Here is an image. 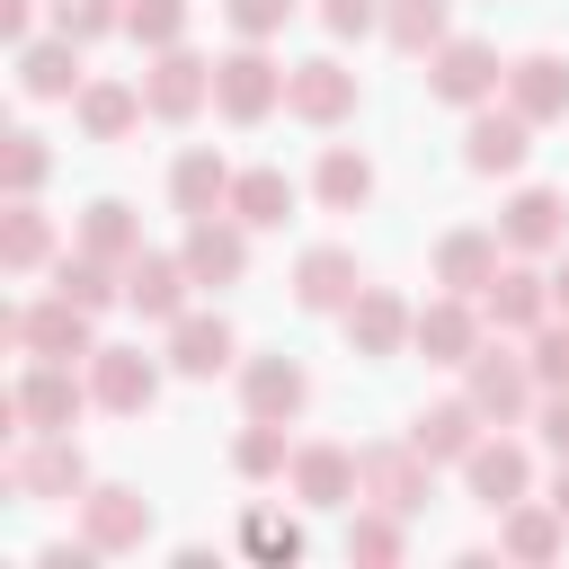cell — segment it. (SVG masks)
Segmentation results:
<instances>
[{"instance_id": "cell-1", "label": "cell", "mask_w": 569, "mask_h": 569, "mask_svg": "<svg viewBox=\"0 0 569 569\" xmlns=\"http://www.w3.org/2000/svg\"><path fill=\"white\" fill-rule=\"evenodd\" d=\"M98 311H80L71 293H44V302H9L0 311V347L9 356H44V365H89L98 356Z\"/></svg>"}, {"instance_id": "cell-2", "label": "cell", "mask_w": 569, "mask_h": 569, "mask_svg": "<svg viewBox=\"0 0 569 569\" xmlns=\"http://www.w3.org/2000/svg\"><path fill=\"white\" fill-rule=\"evenodd\" d=\"M80 373H89V365H80ZM80 373H71V365L27 356V373H18V382H9V400H0V427H9V436H71V427H80V409L98 400Z\"/></svg>"}, {"instance_id": "cell-3", "label": "cell", "mask_w": 569, "mask_h": 569, "mask_svg": "<svg viewBox=\"0 0 569 569\" xmlns=\"http://www.w3.org/2000/svg\"><path fill=\"white\" fill-rule=\"evenodd\" d=\"M0 480H9L18 507H53V498H80L89 489V453H80V436H9Z\"/></svg>"}, {"instance_id": "cell-4", "label": "cell", "mask_w": 569, "mask_h": 569, "mask_svg": "<svg viewBox=\"0 0 569 569\" xmlns=\"http://www.w3.org/2000/svg\"><path fill=\"white\" fill-rule=\"evenodd\" d=\"M284 80H293V62H276L267 44H231L222 62H213V107L231 116V124H267L276 107H284Z\"/></svg>"}, {"instance_id": "cell-5", "label": "cell", "mask_w": 569, "mask_h": 569, "mask_svg": "<svg viewBox=\"0 0 569 569\" xmlns=\"http://www.w3.org/2000/svg\"><path fill=\"white\" fill-rule=\"evenodd\" d=\"M462 391H471V409H480L489 427H516V418H533V400H542L525 347H507V338H489V347L462 365Z\"/></svg>"}, {"instance_id": "cell-6", "label": "cell", "mask_w": 569, "mask_h": 569, "mask_svg": "<svg viewBox=\"0 0 569 569\" xmlns=\"http://www.w3.org/2000/svg\"><path fill=\"white\" fill-rule=\"evenodd\" d=\"M284 489H293V507H311V516H338V507H356V498H365V453H356V445H329V436H311V445H293V471H284Z\"/></svg>"}, {"instance_id": "cell-7", "label": "cell", "mask_w": 569, "mask_h": 569, "mask_svg": "<svg viewBox=\"0 0 569 569\" xmlns=\"http://www.w3.org/2000/svg\"><path fill=\"white\" fill-rule=\"evenodd\" d=\"M142 107H151L160 124H196V116L213 107V62H204L196 44H160L151 71H142Z\"/></svg>"}, {"instance_id": "cell-8", "label": "cell", "mask_w": 569, "mask_h": 569, "mask_svg": "<svg viewBox=\"0 0 569 569\" xmlns=\"http://www.w3.org/2000/svg\"><path fill=\"white\" fill-rule=\"evenodd\" d=\"M427 89H436L445 107H489V98L507 89V62H498V44H480V36H445V44L427 53Z\"/></svg>"}, {"instance_id": "cell-9", "label": "cell", "mask_w": 569, "mask_h": 569, "mask_svg": "<svg viewBox=\"0 0 569 569\" xmlns=\"http://www.w3.org/2000/svg\"><path fill=\"white\" fill-rule=\"evenodd\" d=\"M71 507H80V533L98 542V560H116V551H142V542H151V498H142V489H124V480H89Z\"/></svg>"}, {"instance_id": "cell-10", "label": "cell", "mask_w": 569, "mask_h": 569, "mask_svg": "<svg viewBox=\"0 0 569 569\" xmlns=\"http://www.w3.org/2000/svg\"><path fill=\"white\" fill-rule=\"evenodd\" d=\"M471 302H480V320H489L498 338H533V329L551 320V276H542V267H525V258H507Z\"/></svg>"}, {"instance_id": "cell-11", "label": "cell", "mask_w": 569, "mask_h": 569, "mask_svg": "<svg viewBox=\"0 0 569 569\" xmlns=\"http://www.w3.org/2000/svg\"><path fill=\"white\" fill-rule=\"evenodd\" d=\"M462 489H471V507H516V498H533V445H516V436H480L462 462Z\"/></svg>"}, {"instance_id": "cell-12", "label": "cell", "mask_w": 569, "mask_h": 569, "mask_svg": "<svg viewBox=\"0 0 569 569\" xmlns=\"http://www.w3.org/2000/svg\"><path fill=\"white\" fill-rule=\"evenodd\" d=\"M356 98H365V89H356V71H347L338 53H311V62H293V80H284V116H293V124H320V133L347 124Z\"/></svg>"}, {"instance_id": "cell-13", "label": "cell", "mask_w": 569, "mask_h": 569, "mask_svg": "<svg viewBox=\"0 0 569 569\" xmlns=\"http://www.w3.org/2000/svg\"><path fill=\"white\" fill-rule=\"evenodd\" d=\"M525 151H533V116H516V107H471V124H462V169L471 178H516L525 169Z\"/></svg>"}, {"instance_id": "cell-14", "label": "cell", "mask_w": 569, "mask_h": 569, "mask_svg": "<svg viewBox=\"0 0 569 569\" xmlns=\"http://www.w3.org/2000/svg\"><path fill=\"white\" fill-rule=\"evenodd\" d=\"M187 293H196V267H187L178 249H133V258H124V311H133V320H160V329H169V320L187 311Z\"/></svg>"}, {"instance_id": "cell-15", "label": "cell", "mask_w": 569, "mask_h": 569, "mask_svg": "<svg viewBox=\"0 0 569 569\" xmlns=\"http://www.w3.org/2000/svg\"><path fill=\"white\" fill-rule=\"evenodd\" d=\"M409 347H418L427 365H471V356L489 347V320H480V302H471V293H436V302H418Z\"/></svg>"}, {"instance_id": "cell-16", "label": "cell", "mask_w": 569, "mask_h": 569, "mask_svg": "<svg viewBox=\"0 0 569 569\" xmlns=\"http://www.w3.org/2000/svg\"><path fill=\"white\" fill-rule=\"evenodd\" d=\"M178 258L196 267V284H240L249 276V222L240 213H187Z\"/></svg>"}, {"instance_id": "cell-17", "label": "cell", "mask_w": 569, "mask_h": 569, "mask_svg": "<svg viewBox=\"0 0 569 569\" xmlns=\"http://www.w3.org/2000/svg\"><path fill=\"white\" fill-rule=\"evenodd\" d=\"M356 293H365V267H356L347 240H311V249L293 258V302H302V311H329V320H338Z\"/></svg>"}, {"instance_id": "cell-18", "label": "cell", "mask_w": 569, "mask_h": 569, "mask_svg": "<svg viewBox=\"0 0 569 569\" xmlns=\"http://www.w3.org/2000/svg\"><path fill=\"white\" fill-rule=\"evenodd\" d=\"M231 365H240V329H231L222 311H178V320H169V373L213 382V373H231Z\"/></svg>"}, {"instance_id": "cell-19", "label": "cell", "mask_w": 569, "mask_h": 569, "mask_svg": "<svg viewBox=\"0 0 569 569\" xmlns=\"http://www.w3.org/2000/svg\"><path fill=\"white\" fill-rule=\"evenodd\" d=\"M89 391H98L107 418H142V409L160 400V356H142V347H98V356H89Z\"/></svg>"}, {"instance_id": "cell-20", "label": "cell", "mask_w": 569, "mask_h": 569, "mask_svg": "<svg viewBox=\"0 0 569 569\" xmlns=\"http://www.w3.org/2000/svg\"><path fill=\"white\" fill-rule=\"evenodd\" d=\"M80 53H89V44H80V36H62V27H53V36H27V44H18V89H27L36 107L80 98V80H89V62H80Z\"/></svg>"}, {"instance_id": "cell-21", "label": "cell", "mask_w": 569, "mask_h": 569, "mask_svg": "<svg viewBox=\"0 0 569 569\" xmlns=\"http://www.w3.org/2000/svg\"><path fill=\"white\" fill-rule=\"evenodd\" d=\"M498 240H507L516 258L560 249V240H569V196H560V187H516V196L498 204Z\"/></svg>"}, {"instance_id": "cell-22", "label": "cell", "mask_w": 569, "mask_h": 569, "mask_svg": "<svg viewBox=\"0 0 569 569\" xmlns=\"http://www.w3.org/2000/svg\"><path fill=\"white\" fill-rule=\"evenodd\" d=\"M427 480H436V462L400 436V445H365V498L373 507H391V516H418L427 507Z\"/></svg>"}, {"instance_id": "cell-23", "label": "cell", "mask_w": 569, "mask_h": 569, "mask_svg": "<svg viewBox=\"0 0 569 569\" xmlns=\"http://www.w3.org/2000/svg\"><path fill=\"white\" fill-rule=\"evenodd\" d=\"M498 267H507L498 222H453V231L436 240V284H445V293H480Z\"/></svg>"}, {"instance_id": "cell-24", "label": "cell", "mask_w": 569, "mask_h": 569, "mask_svg": "<svg viewBox=\"0 0 569 569\" xmlns=\"http://www.w3.org/2000/svg\"><path fill=\"white\" fill-rule=\"evenodd\" d=\"M240 409L293 427V418L311 409V373H302L293 356H240Z\"/></svg>"}, {"instance_id": "cell-25", "label": "cell", "mask_w": 569, "mask_h": 569, "mask_svg": "<svg viewBox=\"0 0 569 569\" xmlns=\"http://www.w3.org/2000/svg\"><path fill=\"white\" fill-rule=\"evenodd\" d=\"M338 320H347V347H356V356H400V347H409V329H418V311H409L391 284H365Z\"/></svg>"}, {"instance_id": "cell-26", "label": "cell", "mask_w": 569, "mask_h": 569, "mask_svg": "<svg viewBox=\"0 0 569 569\" xmlns=\"http://www.w3.org/2000/svg\"><path fill=\"white\" fill-rule=\"evenodd\" d=\"M142 116H151L142 107V80H80V98H71V124L89 142H124Z\"/></svg>"}, {"instance_id": "cell-27", "label": "cell", "mask_w": 569, "mask_h": 569, "mask_svg": "<svg viewBox=\"0 0 569 569\" xmlns=\"http://www.w3.org/2000/svg\"><path fill=\"white\" fill-rule=\"evenodd\" d=\"M231 178H240V169H231L213 142H187V151L169 160V204H178V213H222V204H231Z\"/></svg>"}, {"instance_id": "cell-28", "label": "cell", "mask_w": 569, "mask_h": 569, "mask_svg": "<svg viewBox=\"0 0 569 569\" xmlns=\"http://www.w3.org/2000/svg\"><path fill=\"white\" fill-rule=\"evenodd\" d=\"M498 551L507 560H560L569 551V516L551 498H516V507H498Z\"/></svg>"}, {"instance_id": "cell-29", "label": "cell", "mask_w": 569, "mask_h": 569, "mask_svg": "<svg viewBox=\"0 0 569 569\" xmlns=\"http://www.w3.org/2000/svg\"><path fill=\"white\" fill-rule=\"evenodd\" d=\"M507 107L533 116V124H560L569 116V62L560 53H516L507 62Z\"/></svg>"}, {"instance_id": "cell-30", "label": "cell", "mask_w": 569, "mask_h": 569, "mask_svg": "<svg viewBox=\"0 0 569 569\" xmlns=\"http://www.w3.org/2000/svg\"><path fill=\"white\" fill-rule=\"evenodd\" d=\"M480 427H489V418H480L471 391H462V400H427V409L409 418V445H418L427 462H462V453L480 445Z\"/></svg>"}, {"instance_id": "cell-31", "label": "cell", "mask_w": 569, "mask_h": 569, "mask_svg": "<svg viewBox=\"0 0 569 569\" xmlns=\"http://www.w3.org/2000/svg\"><path fill=\"white\" fill-rule=\"evenodd\" d=\"M62 249H53V213L36 204V196H9V213H0V267L9 276H36V267H53Z\"/></svg>"}, {"instance_id": "cell-32", "label": "cell", "mask_w": 569, "mask_h": 569, "mask_svg": "<svg viewBox=\"0 0 569 569\" xmlns=\"http://www.w3.org/2000/svg\"><path fill=\"white\" fill-rule=\"evenodd\" d=\"M311 196H320L329 213H356V204H373V160H365L356 142H329V151H320V169H311Z\"/></svg>"}, {"instance_id": "cell-33", "label": "cell", "mask_w": 569, "mask_h": 569, "mask_svg": "<svg viewBox=\"0 0 569 569\" xmlns=\"http://www.w3.org/2000/svg\"><path fill=\"white\" fill-rule=\"evenodd\" d=\"M222 213H240L249 231H284V213H293V178H284V169H240Z\"/></svg>"}, {"instance_id": "cell-34", "label": "cell", "mask_w": 569, "mask_h": 569, "mask_svg": "<svg viewBox=\"0 0 569 569\" xmlns=\"http://www.w3.org/2000/svg\"><path fill=\"white\" fill-rule=\"evenodd\" d=\"M382 36L400 44V53H436L445 36H453V0H382Z\"/></svg>"}, {"instance_id": "cell-35", "label": "cell", "mask_w": 569, "mask_h": 569, "mask_svg": "<svg viewBox=\"0 0 569 569\" xmlns=\"http://www.w3.org/2000/svg\"><path fill=\"white\" fill-rule=\"evenodd\" d=\"M231 471H240V480H284V471H293V436H284V418H249L240 445H231Z\"/></svg>"}, {"instance_id": "cell-36", "label": "cell", "mask_w": 569, "mask_h": 569, "mask_svg": "<svg viewBox=\"0 0 569 569\" xmlns=\"http://www.w3.org/2000/svg\"><path fill=\"white\" fill-rule=\"evenodd\" d=\"M409 551V516H391V507H373V498H356V516H347V560H400Z\"/></svg>"}, {"instance_id": "cell-37", "label": "cell", "mask_w": 569, "mask_h": 569, "mask_svg": "<svg viewBox=\"0 0 569 569\" xmlns=\"http://www.w3.org/2000/svg\"><path fill=\"white\" fill-rule=\"evenodd\" d=\"M80 249H98V258H116V267H124V258L142 249V222H133V204H124V196H98V204L80 213Z\"/></svg>"}, {"instance_id": "cell-38", "label": "cell", "mask_w": 569, "mask_h": 569, "mask_svg": "<svg viewBox=\"0 0 569 569\" xmlns=\"http://www.w3.org/2000/svg\"><path fill=\"white\" fill-rule=\"evenodd\" d=\"M124 36H133L142 53L187 44V0H124Z\"/></svg>"}, {"instance_id": "cell-39", "label": "cell", "mask_w": 569, "mask_h": 569, "mask_svg": "<svg viewBox=\"0 0 569 569\" xmlns=\"http://www.w3.org/2000/svg\"><path fill=\"white\" fill-rule=\"evenodd\" d=\"M44 169H53L44 133H9V142H0V187H9V196H36V187H44Z\"/></svg>"}, {"instance_id": "cell-40", "label": "cell", "mask_w": 569, "mask_h": 569, "mask_svg": "<svg viewBox=\"0 0 569 569\" xmlns=\"http://www.w3.org/2000/svg\"><path fill=\"white\" fill-rule=\"evenodd\" d=\"M240 551H258V560H302V525L249 507V516H240Z\"/></svg>"}, {"instance_id": "cell-41", "label": "cell", "mask_w": 569, "mask_h": 569, "mask_svg": "<svg viewBox=\"0 0 569 569\" xmlns=\"http://www.w3.org/2000/svg\"><path fill=\"white\" fill-rule=\"evenodd\" d=\"M62 36H80V44H98V36H124V0H53L44 9Z\"/></svg>"}, {"instance_id": "cell-42", "label": "cell", "mask_w": 569, "mask_h": 569, "mask_svg": "<svg viewBox=\"0 0 569 569\" xmlns=\"http://www.w3.org/2000/svg\"><path fill=\"white\" fill-rule=\"evenodd\" d=\"M525 365H533V382H542V391H569V320H560V311L525 338Z\"/></svg>"}, {"instance_id": "cell-43", "label": "cell", "mask_w": 569, "mask_h": 569, "mask_svg": "<svg viewBox=\"0 0 569 569\" xmlns=\"http://www.w3.org/2000/svg\"><path fill=\"white\" fill-rule=\"evenodd\" d=\"M302 0H222V18H231V36H249V44H267V36H284V18H293Z\"/></svg>"}, {"instance_id": "cell-44", "label": "cell", "mask_w": 569, "mask_h": 569, "mask_svg": "<svg viewBox=\"0 0 569 569\" xmlns=\"http://www.w3.org/2000/svg\"><path fill=\"white\" fill-rule=\"evenodd\" d=\"M533 445H542L551 462H569V391H542V400H533Z\"/></svg>"}, {"instance_id": "cell-45", "label": "cell", "mask_w": 569, "mask_h": 569, "mask_svg": "<svg viewBox=\"0 0 569 569\" xmlns=\"http://www.w3.org/2000/svg\"><path fill=\"white\" fill-rule=\"evenodd\" d=\"M320 27L347 44V36H373L382 27V0H320Z\"/></svg>"}, {"instance_id": "cell-46", "label": "cell", "mask_w": 569, "mask_h": 569, "mask_svg": "<svg viewBox=\"0 0 569 569\" xmlns=\"http://www.w3.org/2000/svg\"><path fill=\"white\" fill-rule=\"evenodd\" d=\"M0 36L27 44V36H36V0H0Z\"/></svg>"}, {"instance_id": "cell-47", "label": "cell", "mask_w": 569, "mask_h": 569, "mask_svg": "<svg viewBox=\"0 0 569 569\" xmlns=\"http://www.w3.org/2000/svg\"><path fill=\"white\" fill-rule=\"evenodd\" d=\"M551 311L569 320V249H560V267H551Z\"/></svg>"}, {"instance_id": "cell-48", "label": "cell", "mask_w": 569, "mask_h": 569, "mask_svg": "<svg viewBox=\"0 0 569 569\" xmlns=\"http://www.w3.org/2000/svg\"><path fill=\"white\" fill-rule=\"evenodd\" d=\"M551 507H560V516H569V462H560V471H551Z\"/></svg>"}]
</instances>
